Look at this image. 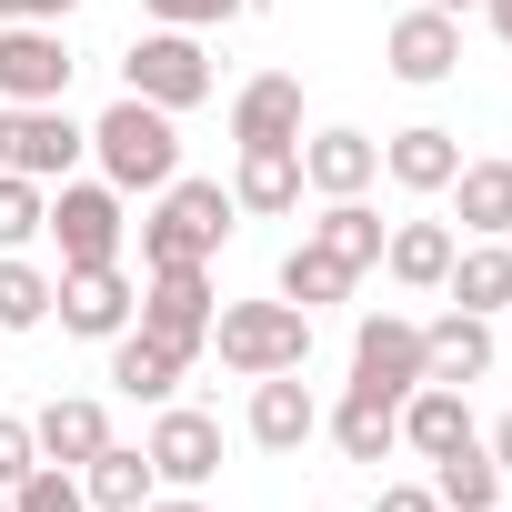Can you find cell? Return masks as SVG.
<instances>
[{
    "mask_svg": "<svg viewBox=\"0 0 512 512\" xmlns=\"http://www.w3.org/2000/svg\"><path fill=\"white\" fill-rule=\"evenodd\" d=\"M452 442H472V402H462V382H412V392H402V452L442 462Z\"/></svg>",
    "mask_w": 512,
    "mask_h": 512,
    "instance_id": "obj_16",
    "label": "cell"
},
{
    "mask_svg": "<svg viewBox=\"0 0 512 512\" xmlns=\"http://www.w3.org/2000/svg\"><path fill=\"white\" fill-rule=\"evenodd\" d=\"M151 472H161V492H201L211 472H221V422L211 412H181V402H161V422H151Z\"/></svg>",
    "mask_w": 512,
    "mask_h": 512,
    "instance_id": "obj_11",
    "label": "cell"
},
{
    "mask_svg": "<svg viewBox=\"0 0 512 512\" xmlns=\"http://www.w3.org/2000/svg\"><path fill=\"white\" fill-rule=\"evenodd\" d=\"M372 512H442V502H432V482H382Z\"/></svg>",
    "mask_w": 512,
    "mask_h": 512,
    "instance_id": "obj_35",
    "label": "cell"
},
{
    "mask_svg": "<svg viewBox=\"0 0 512 512\" xmlns=\"http://www.w3.org/2000/svg\"><path fill=\"white\" fill-rule=\"evenodd\" d=\"M91 151V131L61 111V101H0V171H21V181H71Z\"/></svg>",
    "mask_w": 512,
    "mask_h": 512,
    "instance_id": "obj_5",
    "label": "cell"
},
{
    "mask_svg": "<svg viewBox=\"0 0 512 512\" xmlns=\"http://www.w3.org/2000/svg\"><path fill=\"white\" fill-rule=\"evenodd\" d=\"M211 81H221V71H211L201 31H161V21H151V31L131 41V61H121V91L151 101V111H171V121H181L191 101H211Z\"/></svg>",
    "mask_w": 512,
    "mask_h": 512,
    "instance_id": "obj_4",
    "label": "cell"
},
{
    "mask_svg": "<svg viewBox=\"0 0 512 512\" xmlns=\"http://www.w3.org/2000/svg\"><path fill=\"white\" fill-rule=\"evenodd\" d=\"M432 11H452V21H462V11H472V0H432Z\"/></svg>",
    "mask_w": 512,
    "mask_h": 512,
    "instance_id": "obj_40",
    "label": "cell"
},
{
    "mask_svg": "<svg viewBox=\"0 0 512 512\" xmlns=\"http://www.w3.org/2000/svg\"><path fill=\"white\" fill-rule=\"evenodd\" d=\"M292 201H302V141L231 161V211H262V221H272V211H292Z\"/></svg>",
    "mask_w": 512,
    "mask_h": 512,
    "instance_id": "obj_26",
    "label": "cell"
},
{
    "mask_svg": "<svg viewBox=\"0 0 512 512\" xmlns=\"http://www.w3.org/2000/svg\"><path fill=\"white\" fill-rule=\"evenodd\" d=\"M231 141H241V151H292V141H302V81H292V71L241 81V91H231Z\"/></svg>",
    "mask_w": 512,
    "mask_h": 512,
    "instance_id": "obj_13",
    "label": "cell"
},
{
    "mask_svg": "<svg viewBox=\"0 0 512 512\" xmlns=\"http://www.w3.org/2000/svg\"><path fill=\"white\" fill-rule=\"evenodd\" d=\"M452 221H392V241H382V272L402 282V292H442V272H452Z\"/></svg>",
    "mask_w": 512,
    "mask_h": 512,
    "instance_id": "obj_21",
    "label": "cell"
},
{
    "mask_svg": "<svg viewBox=\"0 0 512 512\" xmlns=\"http://www.w3.org/2000/svg\"><path fill=\"white\" fill-rule=\"evenodd\" d=\"M452 221L472 241H512V161H462L452 171Z\"/></svg>",
    "mask_w": 512,
    "mask_h": 512,
    "instance_id": "obj_20",
    "label": "cell"
},
{
    "mask_svg": "<svg viewBox=\"0 0 512 512\" xmlns=\"http://www.w3.org/2000/svg\"><path fill=\"white\" fill-rule=\"evenodd\" d=\"M211 312H221V302H211V262H161V272L141 282V312H131V322H141L151 342H171V352L201 362V352H211Z\"/></svg>",
    "mask_w": 512,
    "mask_h": 512,
    "instance_id": "obj_7",
    "label": "cell"
},
{
    "mask_svg": "<svg viewBox=\"0 0 512 512\" xmlns=\"http://www.w3.org/2000/svg\"><path fill=\"white\" fill-rule=\"evenodd\" d=\"M41 322H51V272L0 251V332H41Z\"/></svg>",
    "mask_w": 512,
    "mask_h": 512,
    "instance_id": "obj_30",
    "label": "cell"
},
{
    "mask_svg": "<svg viewBox=\"0 0 512 512\" xmlns=\"http://www.w3.org/2000/svg\"><path fill=\"white\" fill-rule=\"evenodd\" d=\"M91 161H101V181L131 201V191H161V181H181V131H171V111H151V101H111L101 121H91Z\"/></svg>",
    "mask_w": 512,
    "mask_h": 512,
    "instance_id": "obj_1",
    "label": "cell"
},
{
    "mask_svg": "<svg viewBox=\"0 0 512 512\" xmlns=\"http://www.w3.org/2000/svg\"><path fill=\"white\" fill-rule=\"evenodd\" d=\"M332 442H342V462H392L402 452V402H382V392H342V412H332Z\"/></svg>",
    "mask_w": 512,
    "mask_h": 512,
    "instance_id": "obj_24",
    "label": "cell"
},
{
    "mask_svg": "<svg viewBox=\"0 0 512 512\" xmlns=\"http://www.w3.org/2000/svg\"><path fill=\"white\" fill-rule=\"evenodd\" d=\"M31 442H41V462H61V472H81L101 442H111V412L91 402V392H61V402H41V422H31Z\"/></svg>",
    "mask_w": 512,
    "mask_h": 512,
    "instance_id": "obj_18",
    "label": "cell"
},
{
    "mask_svg": "<svg viewBox=\"0 0 512 512\" xmlns=\"http://www.w3.org/2000/svg\"><path fill=\"white\" fill-rule=\"evenodd\" d=\"M352 262H332L322 241H302V251H282V302H302V312H322V302H352Z\"/></svg>",
    "mask_w": 512,
    "mask_h": 512,
    "instance_id": "obj_29",
    "label": "cell"
},
{
    "mask_svg": "<svg viewBox=\"0 0 512 512\" xmlns=\"http://www.w3.org/2000/svg\"><path fill=\"white\" fill-rule=\"evenodd\" d=\"M61 91H71L61 21H0V101H61Z\"/></svg>",
    "mask_w": 512,
    "mask_h": 512,
    "instance_id": "obj_9",
    "label": "cell"
},
{
    "mask_svg": "<svg viewBox=\"0 0 512 512\" xmlns=\"http://www.w3.org/2000/svg\"><path fill=\"white\" fill-rule=\"evenodd\" d=\"M302 241H322L332 262H352V272H372V262H382V241H392V221H382V211H372V201L352 191V201H322V221H312Z\"/></svg>",
    "mask_w": 512,
    "mask_h": 512,
    "instance_id": "obj_27",
    "label": "cell"
},
{
    "mask_svg": "<svg viewBox=\"0 0 512 512\" xmlns=\"http://www.w3.org/2000/svg\"><path fill=\"white\" fill-rule=\"evenodd\" d=\"M51 312H61V332H81V342H121L131 312H141V282H131L121 262H91V272H61V282H51Z\"/></svg>",
    "mask_w": 512,
    "mask_h": 512,
    "instance_id": "obj_8",
    "label": "cell"
},
{
    "mask_svg": "<svg viewBox=\"0 0 512 512\" xmlns=\"http://www.w3.org/2000/svg\"><path fill=\"white\" fill-rule=\"evenodd\" d=\"M482 372H492V322L482 312L422 322V382H482Z\"/></svg>",
    "mask_w": 512,
    "mask_h": 512,
    "instance_id": "obj_17",
    "label": "cell"
},
{
    "mask_svg": "<svg viewBox=\"0 0 512 512\" xmlns=\"http://www.w3.org/2000/svg\"><path fill=\"white\" fill-rule=\"evenodd\" d=\"M482 11H492V31H502V41H512V0H482Z\"/></svg>",
    "mask_w": 512,
    "mask_h": 512,
    "instance_id": "obj_39",
    "label": "cell"
},
{
    "mask_svg": "<svg viewBox=\"0 0 512 512\" xmlns=\"http://www.w3.org/2000/svg\"><path fill=\"white\" fill-rule=\"evenodd\" d=\"M181 372H191V352H171V342H151L141 322H131L121 342H111V382H121L131 402H171V392H181Z\"/></svg>",
    "mask_w": 512,
    "mask_h": 512,
    "instance_id": "obj_23",
    "label": "cell"
},
{
    "mask_svg": "<svg viewBox=\"0 0 512 512\" xmlns=\"http://www.w3.org/2000/svg\"><path fill=\"white\" fill-rule=\"evenodd\" d=\"M141 11H151L161 31H211V21H241L251 0H141Z\"/></svg>",
    "mask_w": 512,
    "mask_h": 512,
    "instance_id": "obj_33",
    "label": "cell"
},
{
    "mask_svg": "<svg viewBox=\"0 0 512 512\" xmlns=\"http://www.w3.org/2000/svg\"><path fill=\"white\" fill-rule=\"evenodd\" d=\"M141 512H211V502H201V492H151Z\"/></svg>",
    "mask_w": 512,
    "mask_h": 512,
    "instance_id": "obj_38",
    "label": "cell"
},
{
    "mask_svg": "<svg viewBox=\"0 0 512 512\" xmlns=\"http://www.w3.org/2000/svg\"><path fill=\"white\" fill-rule=\"evenodd\" d=\"M372 181H382V141H372V131H312V141H302V191L352 201V191H372Z\"/></svg>",
    "mask_w": 512,
    "mask_h": 512,
    "instance_id": "obj_14",
    "label": "cell"
},
{
    "mask_svg": "<svg viewBox=\"0 0 512 512\" xmlns=\"http://www.w3.org/2000/svg\"><path fill=\"white\" fill-rule=\"evenodd\" d=\"M382 171H392L402 191H452V171H462V141H452L442 121H412V131H392V141H382Z\"/></svg>",
    "mask_w": 512,
    "mask_h": 512,
    "instance_id": "obj_19",
    "label": "cell"
},
{
    "mask_svg": "<svg viewBox=\"0 0 512 512\" xmlns=\"http://www.w3.org/2000/svg\"><path fill=\"white\" fill-rule=\"evenodd\" d=\"M382 61H392V81H412V91H432V81H452L462 71V21L452 11H402L392 21V41H382Z\"/></svg>",
    "mask_w": 512,
    "mask_h": 512,
    "instance_id": "obj_12",
    "label": "cell"
},
{
    "mask_svg": "<svg viewBox=\"0 0 512 512\" xmlns=\"http://www.w3.org/2000/svg\"><path fill=\"white\" fill-rule=\"evenodd\" d=\"M482 452H492V462H502V482H512V412L492 422V442H482Z\"/></svg>",
    "mask_w": 512,
    "mask_h": 512,
    "instance_id": "obj_37",
    "label": "cell"
},
{
    "mask_svg": "<svg viewBox=\"0 0 512 512\" xmlns=\"http://www.w3.org/2000/svg\"><path fill=\"white\" fill-rule=\"evenodd\" d=\"M11 512H91V492H81V472H61V462H31V472L11 482Z\"/></svg>",
    "mask_w": 512,
    "mask_h": 512,
    "instance_id": "obj_31",
    "label": "cell"
},
{
    "mask_svg": "<svg viewBox=\"0 0 512 512\" xmlns=\"http://www.w3.org/2000/svg\"><path fill=\"white\" fill-rule=\"evenodd\" d=\"M81 492H91V512H141V502L161 492V472H151V452H131V442H101V452L81 462Z\"/></svg>",
    "mask_w": 512,
    "mask_h": 512,
    "instance_id": "obj_25",
    "label": "cell"
},
{
    "mask_svg": "<svg viewBox=\"0 0 512 512\" xmlns=\"http://www.w3.org/2000/svg\"><path fill=\"white\" fill-rule=\"evenodd\" d=\"M422 382V322H402V312H372L362 332H352V392H382V402H402Z\"/></svg>",
    "mask_w": 512,
    "mask_h": 512,
    "instance_id": "obj_10",
    "label": "cell"
},
{
    "mask_svg": "<svg viewBox=\"0 0 512 512\" xmlns=\"http://www.w3.org/2000/svg\"><path fill=\"white\" fill-rule=\"evenodd\" d=\"M312 432H322V402H312L302 372H262L251 382V442L262 452H302Z\"/></svg>",
    "mask_w": 512,
    "mask_h": 512,
    "instance_id": "obj_15",
    "label": "cell"
},
{
    "mask_svg": "<svg viewBox=\"0 0 512 512\" xmlns=\"http://www.w3.org/2000/svg\"><path fill=\"white\" fill-rule=\"evenodd\" d=\"M211 352H221V372H241V382L302 372V362H312V312H302V302H221V312H211Z\"/></svg>",
    "mask_w": 512,
    "mask_h": 512,
    "instance_id": "obj_2",
    "label": "cell"
},
{
    "mask_svg": "<svg viewBox=\"0 0 512 512\" xmlns=\"http://www.w3.org/2000/svg\"><path fill=\"white\" fill-rule=\"evenodd\" d=\"M442 292H452V312H512V241H472V251H452V272H442Z\"/></svg>",
    "mask_w": 512,
    "mask_h": 512,
    "instance_id": "obj_22",
    "label": "cell"
},
{
    "mask_svg": "<svg viewBox=\"0 0 512 512\" xmlns=\"http://www.w3.org/2000/svg\"><path fill=\"white\" fill-rule=\"evenodd\" d=\"M41 221H51V191H41V181H21V171H0V251L41 241Z\"/></svg>",
    "mask_w": 512,
    "mask_h": 512,
    "instance_id": "obj_32",
    "label": "cell"
},
{
    "mask_svg": "<svg viewBox=\"0 0 512 512\" xmlns=\"http://www.w3.org/2000/svg\"><path fill=\"white\" fill-rule=\"evenodd\" d=\"M0 512H11V492H0Z\"/></svg>",
    "mask_w": 512,
    "mask_h": 512,
    "instance_id": "obj_41",
    "label": "cell"
},
{
    "mask_svg": "<svg viewBox=\"0 0 512 512\" xmlns=\"http://www.w3.org/2000/svg\"><path fill=\"white\" fill-rule=\"evenodd\" d=\"M41 231L61 241V272L121 262V241H131V221H121V191H111V181H51V221H41Z\"/></svg>",
    "mask_w": 512,
    "mask_h": 512,
    "instance_id": "obj_6",
    "label": "cell"
},
{
    "mask_svg": "<svg viewBox=\"0 0 512 512\" xmlns=\"http://www.w3.org/2000/svg\"><path fill=\"white\" fill-rule=\"evenodd\" d=\"M31 462H41V442H31V422H21V412H0V492H11V482H21Z\"/></svg>",
    "mask_w": 512,
    "mask_h": 512,
    "instance_id": "obj_34",
    "label": "cell"
},
{
    "mask_svg": "<svg viewBox=\"0 0 512 512\" xmlns=\"http://www.w3.org/2000/svg\"><path fill=\"white\" fill-rule=\"evenodd\" d=\"M432 502H442V512H492V502H502V462L482 452V432L432 462Z\"/></svg>",
    "mask_w": 512,
    "mask_h": 512,
    "instance_id": "obj_28",
    "label": "cell"
},
{
    "mask_svg": "<svg viewBox=\"0 0 512 512\" xmlns=\"http://www.w3.org/2000/svg\"><path fill=\"white\" fill-rule=\"evenodd\" d=\"M81 0H0V21H71Z\"/></svg>",
    "mask_w": 512,
    "mask_h": 512,
    "instance_id": "obj_36",
    "label": "cell"
},
{
    "mask_svg": "<svg viewBox=\"0 0 512 512\" xmlns=\"http://www.w3.org/2000/svg\"><path fill=\"white\" fill-rule=\"evenodd\" d=\"M231 191L221 181H161L151 191V221H141V272H161V262H211V251L231 241Z\"/></svg>",
    "mask_w": 512,
    "mask_h": 512,
    "instance_id": "obj_3",
    "label": "cell"
}]
</instances>
